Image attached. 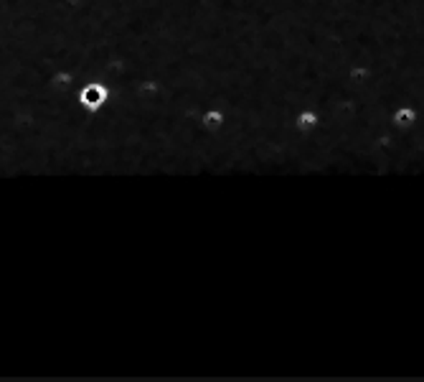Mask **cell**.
<instances>
[{"label":"cell","mask_w":424,"mask_h":382,"mask_svg":"<svg viewBox=\"0 0 424 382\" xmlns=\"http://www.w3.org/2000/svg\"><path fill=\"white\" fill-rule=\"evenodd\" d=\"M77 102L82 110H87V113H102L107 105H110L112 99V90L110 85H105V82H99V79H89V82H84V85H79L77 90Z\"/></svg>","instance_id":"obj_1"},{"label":"cell","mask_w":424,"mask_h":382,"mask_svg":"<svg viewBox=\"0 0 424 382\" xmlns=\"http://www.w3.org/2000/svg\"><path fill=\"white\" fill-rule=\"evenodd\" d=\"M224 125H226V113H224L221 107H209V110L201 115V127L206 133H211V135L221 133Z\"/></svg>","instance_id":"obj_2"}]
</instances>
